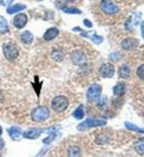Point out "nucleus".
Returning a JSON list of instances; mask_svg holds the SVG:
<instances>
[{"instance_id": "obj_1", "label": "nucleus", "mask_w": 144, "mask_h": 157, "mask_svg": "<svg viewBox=\"0 0 144 157\" xmlns=\"http://www.w3.org/2000/svg\"><path fill=\"white\" fill-rule=\"evenodd\" d=\"M68 107V99L65 96H57L51 101V108L55 112H63Z\"/></svg>"}, {"instance_id": "obj_2", "label": "nucleus", "mask_w": 144, "mask_h": 157, "mask_svg": "<svg viewBox=\"0 0 144 157\" xmlns=\"http://www.w3.org/2000/svg\"><path fill=\"white\" fill-rule=\"evenodd\" d=\"M106 124L105 119H100V118H88L87 120H84L83 123H81L77 128L78 130H84L88 128H96V126H103Z\"/></svg>"}, {"instance_id": "obj_3", "label": "nucleus", "mask_w": 144, "mask_h": 157, "mask_svg": "<svg viewBox=\"0 0 144 157\" xmlns=\"http://www.w3.org/2000/svg\"><path fill=\"white\" fill-rule=\"evenodd\" d=\"M31 115H32V119L34 121L40 123V121H44L49 118V109L45 105H41V107H38V108L33 109Z\"/></svg>"}, {"instance_id": "obj_4", "label": "nucleus", "mask_w": 144, "mask_h": 157, "mask_svg": "<svg viewBox=\"0 0 144 157\" xmlns=\"http://www.w3.org/2000/svg\"><path fill=\"white\" fill-rule=\"evenodd\" d=\"M2 52H4V55L6 56V59L9 60H15L18 55V48L16 44L13 43H6L2 45Z\"/></svg>"}, {"instance_id": "obj_5", "label": "nucleus", "mask_w": 144, "mask_h": 157, "mask_svg": "<svg viewBox=\"0 0 144 157\" xmlns=\"http://www.w3.org/2000/svg\"><path fill=\"white\" fill-rule=\"evenodd\" d=\"M100 94H101V86L99 83H94L87 90V99L89 102H98Z\"/></svg>"}, {"instance_id": "obj_6", "label": "nucleus", "mask_w": 144, "mask_h": 157, "mask_svg": "<svg viewBox=\"0 0 144 157\" xmlns=\"http://www.w3.org/2000/svg\"><path fill=\"white\" fill-rule=\"evenodd\" d=\"M100 10L107 15H113L118 12V6L112 0H103L100 2Z\"/></svg>"}, {"instance_id": "obj_7", "label": "nucleus", "mask_w": 144, "mask_h": 157, "mask_svg": "<svg viewBox=\"0 0 144 157\" xmlns=\"http://www.w3.org/2000/svg\"><path fill=\"white\" fill-rule=\"evenodd\" d=\"M100 75L104 77V78H110V77H112L113 76V74H115V67H113V65L112 64H110V63H105V64H103L101 66H100Z\"/></svg>"}, {"instance_id": "obj_8", "label": "nucleus", "mask_w": 144, "mask_h": 157, "mask_svg": "<svg viewBox=\"0 0 144 157\" xmlns=\"http://www.w3.org/2000/svg\"><path fill=\"white\" fill-rule=\"evenodd\" d=\"M27 21H28L27 15H24V13H18V15H16L15 18H13V26H15L16 28H23V27L26 26Z\"/></svg>"}, {"instance_id": "obj_9", "label": "nucleus", "mask_w": 144, "mask_h": 157, "mask_svg": "<svg viewBox=\"0 0 144 157\" xmlns=\"http://www.w3.org/2000/svg\"><path fill=\"white\" fill-rule=\"evenodd\" d=\"M71 59H72V63L76 64V65H82L85 63V54L82 52V50H76L72 55H71Z\"/></svg>"}, {"instance_id": "obj_10", "label": "nucleus", "mask_w": 144, "mask_h": 157, "mask_svg": "<svg viewBox=\"0 0 144 157\" xmlns=\"http://www.w3.org/2000/svg\"><path fill=\"white\" fill-rule=\"evenodd\" d=\"M139 20H140V13H139V12L134 13L129 20H127V22H126V28H127L128 31H132L133 28L137 27V25L139 23Z\"/></svg>"}, {"instance_id": "obj_11", "label": "nucleus", "mask_w": 144, "mask_h": 157, "mask_svg": "<svg viewBox=\"0 0 144 157\" xmlns=\"http://www.w3.org/2000/svg\"><path fill=\"white\" fill-rule=\"evenodd\" d=\"M138 45V40L135 38H127L121 43V47L126 50H132Z\"/></svg>"}, {"instance_id": "obj_12", "label": "nucleus", "mask_w": 144, "mask_h": 157, "mask_svg": "<svg viewBox=\"0 0 144 157\" xmlns=\"http://www.w3.org/2000/svg\"><path fill=\"white\" fill-rule=\"evenodd\" d=\"M43 131H44V129H29L23 132V136L26 139H37Z\"/></svg>"}, {"instance_id": "obj_13", "label": "nucleus", "mask_w": 144, "mask_h": 157, "mask_svg": "<svg viewBox=\"0 0 144 157\" xmlns=\"http://www.w3.org/2000/svg\"><path fill=\"white\" fill-rule=\"evenodd\" d=\"M59 34V29L56 27H51L49 29H46V32L44 33V40H52L55 39V37Z\"/></svg>"}, {"instance_id": "obj_14", "label": "nucleus", "mask_w": 144, "mask_h": 157, "mask_svg": "<svg viewBox=\"0 0 144 157\" xmlns=\"http://www.w3.org/2000/svg\"><path fill=\"white\" fill-rule=\"evenodd\" d=\"M112 92H113L115 96H122V94L126 92V86H124V83L118 82V83L112 88Z\"/></svg>"}, {"instance_id": "obj_15", "label": "nucleus", "mask_w": 144, "mask_h": 157, "mask_svg": "<svg viewBox=\"0 0 144 157\" xmlns=\"http://www.w3.org/2000/svg\"><path fill=\"white\" fill-rule=\"evenodd\" d=\"M67 157H81V148L78 146H71L67 150Z\"/></svg>"}, {"instance_id": "obj_16", "label": "nucleus", "mask_w": 144, "mask_h": 157, "mask_svg": "<svg viewBox=\"0 0 144 157\" xmlns=\"http://www.w3.org/2000/svg\"><path fill=\"white\" fill-rule=\"evenodd\" d=\"M33 34L29 32V31H24V32H22V34H21V40L23 42V43H26V44H31L32 42H33Z\"/></svg>"}, {"instance_id": "obj_17", "label": "nucleus", "mask_w": 144, "mask_h": 157, "mask_svg": "<svg viewBox=\"0 0 144 157\" xmlns=\"http://www.w3.org/2000/svg\"><path fill=\"white\" fill-rule=\"evenodd\" d=\"M21 134H22V131H21L20 128H10V129H9V135H10V137H11L12 140L20 139Z\"/></svg>"}, {"instance_id": "obj_18", "label": "nucleus", "mask_w": 144, "mask_h": 157, "mask_svg": "<svg viewBox=\"0 0 144 157\" xmlns=\"http://www.w3.org/2000/svg\"><path fill=\"white\" fill-rule=\"evenodd\" d=\"M26 9V5L23 4H16V5H12V6H9L7 7V13H15V12H18L21 10H24Z\"/></svg>"}, {"instance_id": "obj_19", "label": "nucleus", "mask_w": 144, "mask_h": 157, "mask_svg": "<svg viewBox=\"0 0 144 157\" xmlns=\"http://www.w3.org/2000/svg\"><path fill=\"white\" fill-rule=\"evenodd\" d=\"M129 74H131V70H129V67L127 65H122L120 67V76L122 78H128L129 77Z\"/></svg>"}, {"instance_id": "obj_20", "label": "nucleus", "mask_w": 144, "mask_h": 157, "mask_svg": "<svg viewBox=\"0 0 144 157\" xmlns=\"http://www.w3.org/2000/svg\"><path fill=\"white\" fill-rule=\"evenodd\" d=\"M134 150L139 153V155H143L144 153V139H140L135 142L134 145Z\"/></svg>"}, {"instance_id": "obj_21", "label": "nucleus", "mask_w": 144, "mask_h": 157, "mask_svg": "<svg viewBox=\"0 0 144 157\" xmlns=\"http://www.w3.org/2000/svg\"><path fill=\"white\" fill-rule=\"evenodd\" d=\"M9 32V25L4 17L0 16V33H6Z\"/></svg>"}, {"instance_id": "obj_22", "label": "nucleus", "mask_w": 144, "mask_h": 157, "mask_svg": "<svg viewBox=\"0 0 144 157\" xmlns=\"http://www.w3.org/2000/svg\"><path fill=\"white\" fill-rule=\"evenodd\" d=\"M84 117V110H83V105H79L74 112H73V118L76 119H82Z\"/></svg>"}, {"instance_id": "obj_23", "label": "nucleus", "mask_w": 144, "mask_h": 157, "mask_svg": "<svg viewBox=\"0 0 144 157\" xmlns=\"http://www.w3.org/2000/svg\"><path fill=\"white\" fill-rule=\"evenodd\" d=\"M82 36H84V37H89L93 42H95V43H101L103 42V37H100V36H96V34H89V33H82Z\"/></svg>"}, {"instance_id": "obj_24", "label": "nucleus", "mask_w": 144, "mask_h": 157, "mask_svg": "<svg viewBox=\"0 0 144 157\" xmlns=\"http://www.w3.org/2000/svg\"><path fill=\"white\" fill-rule=\"evenodd\" d=\"M51 58H52L54 60H56V61H61V60L63 59V53H62L61 50H55V52H52Z\"/></svg>"}, {"instance_id": "obj_25", "label": "nucleus", "mask_w": 144, "mask_h": 157, "mask_svg": "<svg viewBox=\"0 0 144 157\" xmlns=\"http://www.w3.org/2000/svg\"><path fill=\"white\" fill-rule=\"evenodd\" d=\"M124 125H126V128L129 129V130H134V131H138V132H143V134H144V129H139L137 125H134V124H132V123H129V121H126Z\"/></svg>"}, {"instance_id": "obj_26", "label": "nucleus", "mask_w": 144, "mask_h": 157, "mask_svg": "<svg viewBox=\"0 0 144 157\" xmlns=\"http://www.w3.org/2000/svg\"><path fill=\"white\" fill-rule=\"evenodd\" d=\"M62 11L66 13H81V10L74 9V7H63Z\"/></svg>"}, {"instance_id": "obj_27", "label": "nucleus", "mask_w": 144, "mask_h": 157, "mask_svg": "<svg viewBox=\"0 0 144 157\" xmlns=\"http://www.w3.org/2000/svg\"><path fill=\"white\" fill-rule=\"evenodd\" d=\"M137 75H138V77H139V78L144 80V64L139 65V67L137 69Z\"/></svg>"}, {"instance_id": "obj_28", "label": "nucleus", "mask_w": 144, "mask_h": 157, "mask_svg": "<svg viewBox=\"0 0 144 157\" xmlns=\"http://www.w3.org/2000/svg\"><path fill=\"white\" fill-rule=\"evenodd\" d=\"M109 58H110L111 60H113V61H117V60L121 59V54H120V53H111V54L109 55Z\"/></svg>"}, {"instance_id": "obj_29", "label": "nucleus", "mask_w": 144, "mask_h": 157, "mask_svg": "<svg viewBox=\"0 0 144 157\" xmlns=\"http://www.w3.org/2000/svg\"><path fill=\"white\" fill-rule=\"evenodd\" d=\"M105 104H106V97H103V98H100V102L98 103V107H99L100 109H103V108L105 107Z\"/></svg>"}, {"instance_id": "obj_30", "label": "nucleus", "mask_w": 144, "mask_h": 157, "mask_svg": "<svg viewBox=\"0 0 144 157\" xmlns=\"http://www.w3.org/2000/svg\"><path fill=\"white\" fill-rule=\"evenodd\" d=\"M12 1H13V0H0V5L6 6V5H10Z\"/></svg>"}, {"instance_id": "obj_31", "label": "nucleus", "mask_w": 144, "mask_h": 157, "mask_svg": "<svg viewBox=\"0 0 144 157\" xmlns=\"http://www.w3.org/2000/svg\"><path fill=\"white\" fill-rule=\"evenodd\" d=\"M83 23H84L88 28H90V27H92V22H90V21H88V20H84V21H83Z\"/></svg>"}, {"instance_id": "obj_32", "label": "nucleus", "mask_w": 144, "mask_h": 157, "mask_svg": "<svg viewBox=\"0 0 144 157\" xmlns=\"http://www.w3.org/2000/svg\"><path fill=\"white\" fill-rule=\"evenodd\" d=\"M4 146H5V142H4V140L0 137V148H4Z\"/></svg>"}, {"instance_id": "obj_33", "label": "nucleus", "mask_w": 144, "mask_h": 157, "mask_svg": "<svg viewBox=\"0 0 144 157\" xmlns=\"http://www.w3.org/2000/svg\"><path fill=\"white\" fill-rule=\"evenodd\" d=\"M142 37L144 38V21L142 22Z\"/></svg>"}, {"instance_id": "obj_34", "label": "nucleus", "mask_w": 144, "mask_h": 157, "mask_svg": "<svg viewBox=\"0 0 144 157\" xmlns=\"http://www.w3.org/2000/svg\"><path fill=\"white\" fill-rule=\"evenodd\" d=\"M1 132H2V129H1V126H0V135H1Z\"/></svg>"}, {"instance_id": "obj_35", "label": "nucleus", "mask_w": 144, "mask_h": 157, "mask_svg": "<svg viewBox=\"0 0 144 157\" xmlns=\"http://www.w3.org/2000/svg\"><path fill=\"white\" fill-rule=\"evenodd\" d=\"M67 1H74V0H67Z\"/></svg>"}, {"instance_id": "obj_36", "label": "nucleus", "mask_w": 144, "mask_h": 157, "mask_svg": "<svg viewBox=\"0 0 144 157\" xmlns=\"http://www.w3.org/2000/svg\"><path fill=\"white\" fill-rule=\"evenodd\" d=\"M0 157H1V155H0Z\"/></svg>"}]
</instances>
